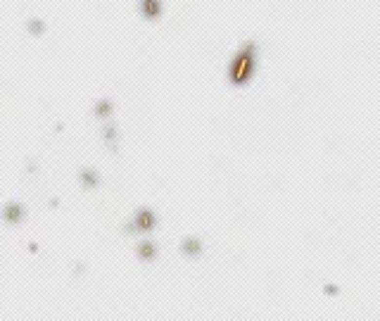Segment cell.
Returning a JSON list of instances; mask_svg holds the SVG:
<instances>
[{"label":"cell","mask_w":380,"mask_h":321,"mask_svg":"<svg viewBox=\"0 0 380 321\" xmlns=\"http://www.w3.org/2000/svg\"><path fill=\"white\" fill-rule=\"evenodd\" d=\"M160 0H143V15L150 19H155L157 15H160Z\"/></svg>","instance_id":"obj_3"},{"label":"cell","mask_w":380,"mask_h":321,"mask_svg":"<svg viewBox=\"0 0 380 321\" xmlns=\"http://www.w3.org/2000/svg\"><path fill=\"white\" fill-rule=\"evenodd\" d=\"M183 252H185V255H198L200 243L198 240H185V243H183Z\"/></svg>","instance_id":"obj_5"},{"label":"cell","mask_w":380,"mask_h":321,"mask_svg":"<svg viewBox=\"0 0 380 321\" xmlns=\"http://www.w3.org/2000/svg\"><path fill=\"white\" fill-rule=\"evenodd\" d=\"M138 255H140L143 259H152V257H155V245H152V243H140Z\"/></svg>","instance_id":"obj_4"},{"label":"cell","mask_w":380,"mask_h":321,"mask_svg":"<svg viewBox=\"0 0 380 321\" xmlns=\"http://www.w3.org/2000/svg\"><path fill=\"white\" fill-rule=\"evenodd\" d=\"M152 224H155V216L152 212H140L136 216V226L140 229V231H150L152 229Z\"/></svg>","instance_id":"obj_2"},{"label":"cell","mask_w":380,"mask_h":321,"mask_svg":"<svg viewBox=\"0 0 380 321\" xmlns=\"http://www.w3.org/2000/svg\"><path fill=\"white\" fill-rule=\"evenodd\" d=\"M254 62H257V45L254 43L242 45V50L231 62V81L236 86H242V84L250 81V76H252V71H254Z\"/></svg>","instance_id":"obj_1"}]
</instances>
